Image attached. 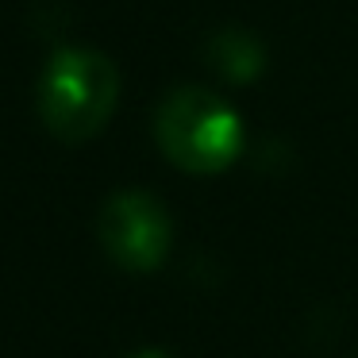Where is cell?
<instances>
[{
  "label": "cell",
  "mask_w": 358,
  "mask_h": 358,
  "mask_svg": "<svg viewBox=\"0 0 358 358\" xmlns=\"http://www.w3.org/2000/svg\"><path fill=\"white\" fill-rule=\"evenodd\" d=\"M120 101V73L108 55L62 47L47 58L39 78V116L62 143H89L104 131Z\"/></svg>",
  "instance_id": "6da1fadb"
},
{
  "label": "cell",
  "mask_w": 358,
  "mask_h": 358,
  "mask_svg": "<svg viewBox=\"0 0 358 358\" xmlns=\"http://www.w3.org/2000/svg\"><path fill=\"white\" fill-rule=\"evenodd\" d=\"M162 155L185 173H220L239 158L243 124L231 104L208 89H173L155 116Z\"/></svg>",
  "instance_id": "7a4b0ae2"
},
{
  "label": "cell",
  "mask_w": 358,
  "mask_h": 358,
  "mask_svg": "<svg viewBox=\"0 0 358 358\" xmlns=\"http://www.w3.org/2000/svg\"><path fill=\"white\" fill-rule=\"evenodd\" d=\"M96 235H101V247L108 250V258L116 266H124L131 273H150L162 266L173 227L166 208L150 193L124 189V193H112L104 201Z\"/></svg>",
  "instance_id": "3957f363"
},
{
  "label": "cell",
  "mask_w": 358,
  "mask_h": 358,
  "mask_svg": "<svg viewBox=\"0 0 358 358\" xmlns=\"http://www.w3.org/2000/svg\"><path fill=\"white\" fill-rule=\"evenodd\" d=\"M208 62L235 85H247L266 70V47L243 27H224L208 39Z\"/></svg>",
  "instance_id": "277c9868"
},
{
  "label": "cell",
  "mask_w": 358,
  "mask_h": 358,
  "mask_svg": "<svg viewBox=\"0 0 358 358\" xmlns=\"http://www.w3.org/2000/svg\"><path fill=\"white\" fill-rule=\"evenodd\" d=\"M131 358H170V355H166V350H155V347H150V350H139V355H131Z\"/></svg>",
  "instance_id": "5b68a950"
}]
</instances>
